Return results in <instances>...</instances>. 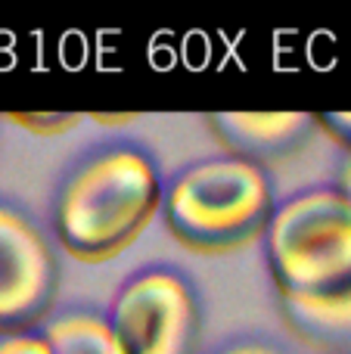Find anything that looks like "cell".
<instances>
[{"mask_svg": "<svg viewBox=\"0 0 351 354\" xmlns=\"http://www.w3.org/2000/svg\"><path fill=\"white\" fill-rule=\"evenodd\" d=\"M162 202L153 162L137 149H112L66 183L56 205V233L78 261H109L140 239Z\"/></svg>", "mask_w": 351, "mask_h": 354, "instance_id": "cell-1", "label": "cell"}, {"mask_svg": "<svg viewBox=\"0 0 351 354\" xmlns=\"http://www.w3.org/2000/svg\"><path fill=\"white\" fill-rule=\"evenodd\" d=\"M265 171L243 159H211L187 168L165 199L168 230L190 252L221 255L249 245L274 221Z\"/></svg>", "mask_w": 351, "mask_h": 354, "instance_id": "cell-2", "label": "cell"}, {"mask_svg": "<svg viewBox=\"0 0 351 354\" xmlns=\"http://www.w3.org/2000/svg\"><path fill=\"white\" fill-rule=\"evenodd\" d=\"M271 270L283 299H333L351 289V199L311 189L274 214Z\"/></svg>", "mask_w": 351, "mask_h": 354, "instance_id": "cell-3", "label": "cell"}, {"mask_svg": "<svg viewBox=\"0 0 351 354\" xmlns=\"http://www.w3.org/2000/svg\"><path fill=\"white\" fill-rule=\"evenodd\" d=\"M112 333L124 354H193L199 314L193 292L171 270H149L122 289Z\"/></svg>", "mask_w": 351, "mask_h": 354, "instance_id": "cell-4", "label": "cell"}, {"mask_svg": "<svg viewBox=\"0 0 351 354\" xmlns=\"http://www.w3.org/2000/svg\"><path fill=\"white\" fill-rule=\"evenodd\" d=\"M56 258L28 218L0 208V333L22 336L56 301Z\"/></svg>", "mask_w": 351, "mask_h": 354, "instance_id": "cell-5", "label": "cell"}, {"mask_svg": "<svg viewBox=\"0 0 351 354\" xmlns=\"http://www.w3.org/2000/svg\"><path fill=\"white\" fill-rule=\"evenodd\" d=\"M317 118L308 112H221L211 115L218 140L234 159L267 165L292 156L311 134Z\"/></svg>", "mask_w": 351, "mask_h": 354, "instance_id": "cell-6", "label": "cell"}, {"mask_svg": "<svg viewBox=\"0 0 351 354\" xmlns=\"http://www.w3.org/2000/svg\"><path fill=\"white\" fill-rule=\"evenodd\" d=\"M292 333L323 351L351 348V289L333 299H283Z\"/></svg>", "mask_w": 351, "mask_h": 354, "instance_id": "cell-7", "label": "cell"}, {"mask_svg": "<svg viewBox=\"0 0 351 354\" xmlns=\"http://www.w3.org/2000/svg\"><path fill=\"white\" fill-rule=\"evenodd\" d=\"M44 339L53 354H124L112 324L93 314H68L50 324Z\"/></svg>", "mask_w": 351, "mask_h": 354, "instance_id": "cell-8", "label": "cell"}, {"mask_svg": "<svg viewBox=\"0 0 351 354\" xmlns=\"http://www.w3.org/2000/svg\"><path fill=\"white\" fill-rule=\"evenodd\" d=\"M0 354H53L44 336H10L0 342Z\"/></svg>", "mask_w": 351, "mask_h": 354, "instance_id": "cell-9", "label": "cell"}, {"mask_svg": "<svg viewBox=\"0 0 351 354\" xmlns=\"http://www.w3.org/2000/svg\"><path fill=\"white\" fill-rule=\"evenodd\" d=\"M317 122H321L323 128L351 153V112H330V115L317 118Z\"/></svg>", "mask_w": 351, "mask_h": 354, "instance_id": "cell-10", "label": "cell"}, {"mask_svg": "<svg viewBox=\"0 0 351 354\" xmlns=\"http://www.w3.org/2000/svg\"><path fill=\"white\" fill-rule=\"evenodd\" d=\"M339 193H345L351 199V153L345 159V165H342V177H339Z\"/></svg>", "mask_w": 351, "mask_h": 354, "instance_id": "cell-11", "label": "cell"}, {"mask_svg": "<svg viewBox=\"0 0 351 354\" xmlns=\"http://www.w3.org/2000/svg\"><path fill=\"white\" fill-rule=\"evenodd\" d=\"M227 354H277V351L265 348V345H240V348H234V351H227Z\"/></svg>", "mask_w": 351, "mask_h": 354, "instance_id": "cell-12", "label": "cell"}]
</instances>
